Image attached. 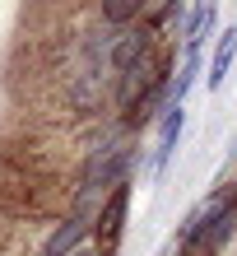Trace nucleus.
Wrapping results in <instances>:
<instances>
[{"mask_svg":"<svg viewBox=\"0 0 237 256\" xmlns=\"http://www.w3.org/2000/svg\"><path fill=\"white\" fill-rule=\"evenodd\" d=\"M196 80H205V52H182V61H177V80H172V102H177V108H186Z\"/></svg>","mask_w":237,"mask_h":256,"instance_id":"nucleus-8","label":"nucleus"},{"mask_svg":"<svg viewBox=\"0 0 237 256\" xmlns=\"http://www.w3.org/2000/svg\"><path fill=\"white\" fill-rule=\"evenodd\" d=\"M233 242H237V186L233 177H219V186H210L182 214L172 247L177 256H224Z\"/></svg>","mask_w":237,"mask_h":256,"instance_id":"nucleus-1","label":"nucleus"},{"mask_svg":"<svg viewBox=\"0 0 237 256\" xmlns=\"http://www.w3.org/2000/svg\"><path fill=\"white\" fill-rule=\"evenodd\" d=\"M102 256H112V252H102Z\"/></svg>","mask_w":237,"mask_h":256,"instance_id":"nucleus-11","label":"nucleus"},{"mask_svg":"<svg viewBox=\"0 0 237 256\" xmlns=\"http://www.w3.org/2000/svg\"><path fill=\"white\" fill-rule=\"evenodd\" d=\"M130 196H135V182H126V186H116L107 200H102L98 210V219H93V242L102 252H112L121 247V238H126V214H130Z\"/></svg>","mask_w":237,"mask_h":256,"instance_id":"nucleus-3","label":"nucleus"},{"mask_svg":"<svg viewBox=\"0 0 237 256\" xmlns=\"http://www.w3.org/2000/svg\"><path fill=\"white\" fill-rule=\"evenodd\" d=\"M219 33H224V24H219V5H191L177 38H182V52H205L210 38H219Z\"/></svg>","mask_w":237,"mask_h":256,"instance_id":"nucleus-6","label":"nucleus"},{"mask_svg":"<svg viewBox=\"0 0 237 256\" xmlns=\"http://www.w3.org/2000/svg\"><path fill=\"white\" fill-rule=\"evenodd\" d=\"M75 256H102V247H98V242H88V247H84V252H75Z\"/></svg>","mask_w":237,"mask_h":256,"instance_id":"nucleus-9","label":"nucleus"},{"mask_svg":"<svg viewBox=\"0 0 237 256\" xmlns=\"http://www.w3.org/2000/svg\"><path fill=\"white\" fill-rule=\"evenodd\" d=\"M168 38H158V33H149L144 24H135V28H121V33L112 38V80L116 74H126V70H135V66H144L149 56L163 47Z\"/></svg>","mask_w":237,"mask_h":256,"instance_id":"nucleus-4","label":"nucleus"},{"mask_svg":"<svg viewBox=\"0 0 237 256\" xmlns=\"http://www.w3.org/2000/svg\"><path fill=\"white\" fill-rule=\"evenodd\" d=\"M233 61H237V24H228L224 33L214 38V52H210V61H205V88H210V94H219V88L228 84Z\"/></svg>","mask_w":237,"mask_h":256,"instance_id":"nucleus-7","label":"nucleus"},{"mask_svg":"<svg viewBox=\"0 0 237 256\" xmlns=\"http://www.w3.org/2000/svg\"><path fill=\"white\" fill-rule=\"evenodd\" d=\"M233 186H237V172H233Z\"/></svg>","mask_w":237,"mask_h":256,"instance_id":"nucleus-10","label":"nucleus"},{"mask_svg":"<svg viewBox=\"0 0 237 256\" xmlns=\"http://www.w3.org/2000/svg\"><path fill=\"white\" fill-rule=\"evenodd\" d=\"M182 130H186V108H172L158 116V126H154V149H149V163H144V168H149V177L158 182L163 172H168V163L177 158V144H182Z\"/></svg>","mask_w":237,"mask_h":256,"instance_id":"nucleus-5","label":"nucleus"},{"mask_svg":"<svg viewBox=\"0 0 237 256\" xmlns=\"http://www.w3.org/2000/svg\"><path fill=\"white\" fill-rule=\"evenodd\" d=\"M88 242H93V219L61 210V214L42 228V238L33 242V256H75V252H84Z\"/></svg>","mask_w":237,"mask_h":256,"instance_id":"nucleus-2","label":"nucleus"}]
</instances>
